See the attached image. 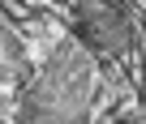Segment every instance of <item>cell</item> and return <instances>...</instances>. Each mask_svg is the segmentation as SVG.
Wrapping results in <instances>:
<instances>
[{
    "label": "cell",
    "mask_w": 146,
    "mask_h": 124,
    "mask_svg": "<svg viewBox=\"0 0 146 124\" xmlns=\"http://www.w3.org/2000/svg\"><path fill=\"white\" fill-rule=\"evenodd\" d=\"M90 86H95L90 60L73 43H64L47 60V69L39 73V81L26 90L22 120H82L86 103H90Z\"/></svg>",
    "instance_id": "cell-1"
},
{
    "label": "cell",
    "mask_w": 146,
    "mask_h": 124,
    "mask_svg": "<svg viewBox=\"0 0 146 124\" xmlns=\"http://www.w3.org/2000/svg\"><path fill=\"white\" fill-rule=\"evenodd\" d=\"M78 30L108 56H125L133 47V26L116 0H78Z\"/></svg>",
    "instance_id": "cell-2"
},
{
    "label": "cell",
    "mask_w": 146,
    "mask_h": 124,
    "mask_svg": "<svg viewBox=\"0 0 146 124\" xmlns=\"http://www.w3.org/2000/svg\"><path fill=\"white\" fill-rule=\"evenodd\" d=\"M26 77V51L22 39L0 22V81H22Z\"/></svg>",
    "instance_id": "cell-3"
}]
</instances>
